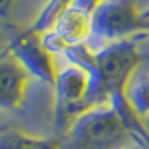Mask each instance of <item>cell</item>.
I'll use <instances>...</instances> for the list:
<instances>
[{
	"instance_id": "cell-8",
	"label": "cell",
	"mask_w": 149,
	"mask_h": 149,
	"mask_svg": "<svg viewBox=\"0 0 149 149\" xmlns=\"http://www.w3.org/2000/svg\"><path fill=\"white\" fill-rule=\"evenodd\" d=\"M72 3H74V0H47V3L42 7L39 15L32 22V25L27 29L32 32H37V34H44L45 30H49L54 25V22L59 19V15Z\"/></svg>"
},
{
	"instance_id": "cell-9",
	"label": "cell",
	"mask_w": 149,
	"mask_h": 149,
	"mask_svg": "<svg viewBox=\"0 0 149 149\" xmlns=\"http://www.w3.org/2000/svg\"><path fill=\"white\" fill-rule=\"evenodd\" d=\"M127 95L132 109L141 119L149 116V75H136Z\"/></svg>"
},
{
	"instance_id": "cell-11",
	"label": "cell",
	"mask_w": 149,
	"mask_h": 149,
	"mask_svg": "<svg viewBox=\"0 0 149 149\" xmlns=\"http://www.w3.org/2000/svg\"><path fill=\"white\" fill-rule=\"evenodd\" d=\"M15 0H0V10H5L8 5H12Z\"/></svg>"
},
{
	"instance_id": "cell-10",
	"label": "cell",
	"mask_w": 149,
	"mask_h": 149,
	"mask_svg": "<svg viewBox=\"0 0 149 149\" xmlns=\"http://www.w3.org/2000/svg\"><path fill=\"white\" fill-rule=\"evenodd\" d=\"M142 19H144V30H146V35H149V7L142 8Z\"/></svg>"
},
{
	"instance_id": "cell-2",
	"label": "cell",
	"mask_w": 149,
	"mask_h": 149,
	"mask_svg": "<svg viewBox=\"0 0 149 149\" xmlns=\"http://www.w3.org/2000/svg\"><path fill=\"white\" fill-rule=\"evenodd\" d=\"M61 141L62 149H134L142 144L122 114L109 104L81 114L61 136Z\"/></svg>"
},
{
	"instance_id": "cell-6",
	"label": "cell",
	"mask_w": 149,
	"mask_h": 149,
	"mask_svg": "<svg viewBox=\"0 0 149 149\" xmlns=\"http://www.w3.org/2000/svg\"><path fill=\"white\" fill-rule=\"evenodd\" d=\"M32 79V74L10 49L0 50V111H22Z\"/></svg>"
},
{
	"instance_id": "cell-12",
	"label": "cell",
	"mask_w": 149,
	"mask_h": 149,
	"mask_svg": "<svg viewBox=\"0 0 149 149\" xmlns=\"http://www.w3.org/2000/svg\"><path fill=\"white\" fill-rule=\"evenodd\" d=\"M134 149H149V148H146V146H144V144H137V146H136Z\"/></svg>"
},
{
	"instance_id": "cell-7",
	"label": "cell",
	"mask_w": 149,
	"mask_h": 149,
	"mask_svg": "<svg viewBox=\"0 0 149 149\" xmlns=\"http://www.w3.org/2000/svg\"><path fill=\"white\" fill-rule=\"evenodd\" d=\"M0 149H62L59 136H37L14 127H0Z\"/></svg>"
},
{
	"instance_id": "cell-3",
	"label": "cell",
	"mask_w": 149,
	"mask_h": 149,
	"mask_svg": "<svg viewBox=\"0 0 149 149\" xmlns=\"http://www.w3.org/2000/svg\"><path fill=\"white\" fill-rule=\"evenodd\" d=\"M52 84L54 89V126L61 137L67 127L89 109L99 106L95 101L94 79L87 67L64 57Z\"/></svg>"
},
{
	"instance_id": "cell-4",
	"label": "cell",
	"mask_w": 149,
	"mask_h": 149,
	"mask_svg": "<svg viewBox=\"0 0 149 149\" xmlns=\"http://www.w3.org/2000/svg\"><path fill=\"white\" fill-rule=\"evenodd\" d=\"M139 35H146L142 8L134 0H111L94 14L92 39L87 45L99 47Z\"/></svg>"
},
{
	"instance_id": "cell-1",
	"label": "cell",
	"mask_w": 149,
	"mask_h": 149,
	"mask_svg": "<svg viewBox=\"0 0 149 149\" xmlns=\"http://www.w3.org/2000/svg\"><path fill=\"white\" fill-rule=\"evenodd\" d=\"M62 55L89 69L94 79L97 104H109L117 109L132 131L139 136L142 144L149 148V131L142 119L136 114L127 95L132 79L142 62L137 37L109 42L99 47L84 44L64 52Z\"/></svg>"
},
{
	"instance_id": "cell-5",
	"label": "cell",
	"mask_w": 149,
	"mask_h": 149,
	"mask_svg": "<svg viewBox=\"0 0 149 149\" xmlns=\"http://www.w3.org/2000/svg\"><path fill=\"white\" fill-rule=\"evenodd\" d=\"M7 47L17 55L34 79H39L52 87L59 70V62L57 54L45 45L42 34L25 29L12 37Z\"/></svg>"
}]
</instances>
